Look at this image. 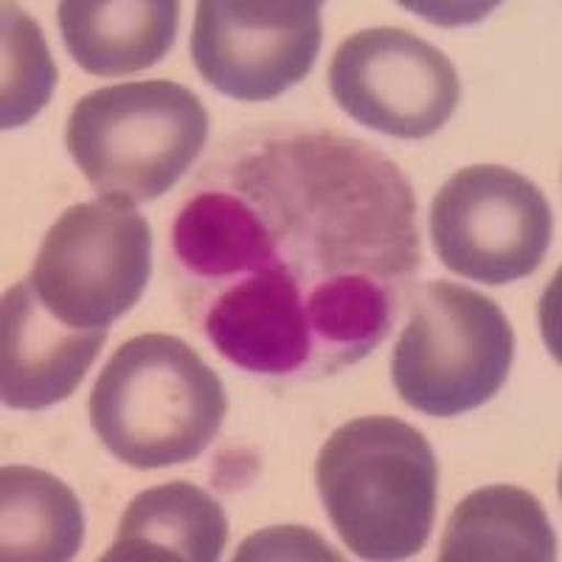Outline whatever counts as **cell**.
I'll return each mask as SVG.
<instances>
[{
	"label": "cell",
	"mask_w": 562,
	"mask_h": 562,
	"mask_svg": "<svg viewBox=\"0 0 562 562\" xmlns=\"http://www.w3.org/2000/svg\"><path fill=\"white\" fill-rule=\"evenodd\" d=\"M419 268L408 178L369 140L307 124L223 140L172 225L189 324L270 380H321L369 358Z\"/></svg>",
	"instance_id": "6da1fadb"
},
{
	"label": "cell",
	"mask_w": 562,
	"mask_h": 562,
	"mask_svg": "<svg viewBox=\"0 0 562 562\" xmlns=\"http://www.w3.org/2000/svg\"><path fill=\"white\" fill-rule=\"evenodd\" d=\"M324 509L363 560H408L425 549L439 498L430 441L396 416L340 425L315 461Z\"/></svg>",
	"instance_id": "7a4b0ae2"
},
{
	"label": "cell",
	"mask_w": 562,
	"mask_h": 562,
	"mask_svg": "<svg viewBox=\"0 0 562 562\" xmlns=\"http://www.w3.org/2000/svg\"><path fill=\"white\" fill-rule=\"evenodd\" d=\"M90 425L135 470L198 459L228 411L223 380L186 340L149 333L115 349L90 394Z\"/></svg>",
	"instance_id": "3957f363"
},
{
	"label": "cell",
	"mask_w": 562,
	"mask_h": 562,
	"mask_svg": "<svg viewBox=\"0 0 562 562\" xmlns=\"http://www.w3.org/2000/svg\"><path fill=\"white\" fill-rule=\"evenodd\" d=\"M209 140L198 93L169 79L99 88L74 104L65 147L88 183L115 203H149L183 178Z\"/></svg>",
	"instance_id": "277c9868"
},
{
	"label": "cell",
	"mask_w": 562,
	"mask_h": 562,
	"mask_svg": "<svg viewBox=\"0 0 562 562\" xmlns=\"http://www.w3.org/2000/svg\"><path fill=\"white\" fill-rule=\"evenodd\" d=\"M515 333L504 310L453 281H428L408 304L391 378L403 403L425 416L470 414L504 389Z\"/></svg>",
	"instance_id": "5b68a950"
},
{
	"label": "cell",
	"mask_w": 562,
	"mask_h": 562,
	"mask_svg": "<svg viewBox=\"0 0 562 562\" xmlns=\"http://www.w3.org/2000/svg\"><path fill=\"white\" fill-rule=\"evenodd\" d=\"M153 273V228L133 205L90 200L48 228L34 262V293L74 329H108L127 315Z\"/></svg>",
	"instance_id": "8992f818"
},
{
	"label": "cell",
	"mask_w": 562,
	"mask_h": 562,
	"mask_svg": "<svg viewBox=\"0 0 562 562\" xmlns=\"http://www.w3.org/2000/svg\"><path fill=\"white\" fill-rule=\"evenodd\" d=\"M551 231L540 186L492 164L456 172L430 205V239L441 265L492 288L535 273L549 254Z\"/></svg>",
	"instance_id": "52a82bcc"
},
{
	"label": "cell",
	"mask_w": 562,
	"mask_h": 562,
	"mask_svg": "<svg viewBox=\"0 0 562 562\" xmlns=\"http://www.w3.org/2000/svg\"><path fill=\"white\" fill-rule=\"evenodd\" d=\"M329 90L349 119L391 138H428L461 102L456 65L408 29H366L340 43Z\"/></svg>",
	"instance_id": "ba28073f"
},
{
	"label": "cell",
	"mask_w": 562,
	"mask_h": 562,
	"mask_svg": "<svg viewBox=\"0 0 562 562\" xmlns=\"http://www.w3.org/2000/svg\"><path fill=\"white\" fill-rule=\"evenodd\" d=\"M318 0H200L192 59L200 77L237 102H270L313 70Z\"/></svg>",
	"instance_id": "9c48e42d"
},
{
	"label": "cell",
	"mask_w": 562,
	"mask_h": 562,
	"mask_svg": "<svg viewBox=\"0 0 562 562\" xmlns=\"http://www.w3.org/2000/svg\"><path fill=\"white\" fill-rule=\"evenodd\" d=\"M108 329H74L45 310L32 281L3 295L0 310V394L12 411H43L68 400L93 360Z\"/></svg>",
	"instance_id": "30bf717a"
},
{
	"label": "cell",
	"mask_w": 562,
	"mask_h": 562,
	"mask_svg": "<svg viewBox=\"0 0 562 562\" xmlns=\"http://www.w3.org/2000/svg\"><path fill=\"white\" fill-rule=\"evenodd\" d=\"M68 54L97 77H124L167 57L178 34L175 0H65L57 9Z\"/></svg>",
	"instance_id": "8fae6325"
},
{
	"label": "cell",
	"mask_w": 562,
	"mask_h": 562,
	"mask_svg": "<svg viewBox=\"0 0 562 562\" xmlns=\"http://www.w3.org/2000/svg\"><path fill=\"white\" fill-rule=\"evenodd\" d=\"M228 543L220 501L189 481L135 495L104 562H214Z\"/></svg>",
	"instance_id": "7c38bea8"
},
{
	"label": "cell",
	"mask_w": 562,
	"mask_h": 562,
	"mask_svg": "<svg viewBox=\"0 0 562 562\" xmlns=\"http://www.w3.org/2000/svg\"><path fill=\"white\" fill-rule=\"evenodd\" d=\"M441 562H551L557 537L543 504L520 486L495 484L470 492L453 509L439 551Z\"/></svg>",
	"instance_id": "4fadbf2b"
},
{
	"label": "cell",
	"mask_w": 562,
	"mask_h": 562,
	"mask_svg": "<svg viewBox=\"0 0 562 562\" xmlns=\"http://www.w3.org/2000/svg\"><path fill=\"white\" fill-rule=\"evenodd\" d=\"M85 543L82 504L57 475L34 467L0 473V557L7 562H65Z\"/></svg>",
	"instance_id": "5bb4252c"
},
{
	"label": "cell",
	"mask_w": 562,
	"mask_h": 562,
	"mask_svg": "<svg viewBox=\"0 0 562 562\" xmlns=\"http://www.w3.org/2000/svg\"><path fill=\"white\" fill-rule=\"evenodd\" d=\"M57 85L48 45L40 26L14 3H3V93L0 127H23L48 104Z\"/></svg>",
	"instance_id": "9a60e30c"
},
{
	"label": "cell",
	"mask_w": 562,
	"mask_h": 562,
	"mask_svg": "<svg viewBox=\"0 0 562 562\" xmlns=\"http://www.w3.org/2000/svg\"><path fill=\"white\" fill-rule=\"evenodd\" d=\"M279 549H293L299 557L313 554L321 557V560H338V554L318 535L301 531L299 526H284V529H270L262 531V535H254L243 543L237 560H265V557H273Z\"/></svg>",
	"instance_id": "2e32d148"
}]
</instances>
